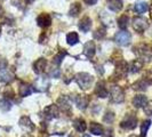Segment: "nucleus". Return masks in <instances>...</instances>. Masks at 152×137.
<instances>
[{"label":"nucleus","mask_w":152,"mask_h":137,"mask_svg":"<svg viewBox=\"0 0 152 137\" xmlns=\"http://www.w3.org/2000/svg\"><path fill=\"white\" fill-rule=\"evenodd\" d=\"M26 1H28V2H33L34 0H26Z\"/></svg>","instance_id":"38"},{"label":"nucleus","mask_w":152,"mask_h":137,"mask_svg":"<svg viewBox=\"0 0 152 137\" xmlns=\"http://www.w3.org/2000/svg\"><path fill=\"white\" fill-rule=\"evenodd\" d=\"M65 52H61L60 54H57L55 57H54V60H53V63L54 64H56V65H60L62 63V60L64 58V56H65Z\"/></svg>","instance_id":"28"},{"label":"nucleus","mask_w":152,"mask_h":137,"mask_svg":"<svg viewBox=\"0 0 152 137\" xmlns=\"http://www.w3.org/2000/svg\"><path fill=\"white\" fill-rule=\"evenodd\" d=\"M115 41L120 46H127L130 42V34L127 31H120L115 34Z\"/></svg>","instance_id":"3"},{"label":"nucleus","mask_w":152,"mask_h":137,"mask_svg":"<svg viewBox=\"0 0 152 137\" xmlns=\"http://www.w3.org/2000/svg\"><path fill=\"white\" fill-rule=\"evenodd\" d=\"M76 81L81 89H85V90H86V89H88L91 86L93 81H94V78H93V76H91V74L83 72V73H78L76 76Z\"/></svg>","instance_id":"1"},{"label":"nucleus","mask_w":152,"mask_h":137,"mask_svg":"<svg viewBox=\"0 0 152 137\" xmlns=\"http://www.w3.org/2000/svg\"><path fill=\"white\" fill-rule=\"evenodd\" d=\"M133 26H134V29H135L137 32L143 33V32L148 29V22H146V20L143 18V17H136V18H134V21H133Z\"/></svg>","instance_id":"4"},{"label":"nucleus","mask_w":152,"mask_h":137,"mask_svg":"<svg viewBox=\"0 0 152 137\" xmlns=\"http://www.w3.org/2000/svg\"><path fill=\"white\" fill-rule=\"evenodd\" d=\"M73 126H75V128H76L78 131H80V133H84L85 130H86V128H87L86 122H85V120L81 119V118L76 119V120L73 121Z\"/></svg>","instance_id":"19"},{"label":"nucleus","mask_w":152,"mask_h":137,"mask_svg":"<svg viewBox=\"0 0 152 137\" xmlns=\"http://www.w3.org/2000/svg\"><path fill=\"white\" fill-rule=\"evenodd\" d=\"M125 95H124V91L120 87H118V86H113L112 88H111V97H112V101H113L114 103H121L122 101H124V97Z\"/></svg>","instance_id":"5"},{"label":"nucleus","mask_w":152,"mask_h":137,"mask_svg":"<svg viewBox=\"0 0 152 137\" xmlns=\"http://www.w3.org/2000/svg\"><path fill=\"white\" fill-rule=\"evenodd\" d=\"M85 2H86V4H87V5H95V4H96V2H97V0H84Z\"/></svg>","instance_id":"35"},{"label":"nucleus","mask_w":152,"mask_h":137,"mask_svg":"<svg viewBox=\"0 0 152 137\" xmlns=\"http://www.w3.org/2000/svg\"><path fill=\"white\" fill-rule=\"evenodd\" d=\"M146 103H148V99L143 95H136L133 98V105L135 107H144Z\"/></svg>","instance_id":"13"},{"label":"nucleus","mask_w":152,"mask_h":137,"mask_svg":"<svg viewBox=\"0 0 152 137\" xmlns=\"http://www.w3.org/2000/svg\"><path fill=\"white\" fill-rule=\"evenodd\" d=\"M144 112L148 114V115H152V102H149L148 104H145Z\"/></svg>","instance_id":"31"},{"label":"nucleus","mask_w":152,"mask_h":137,"mask_svg":"<svg viewBox=\"0 0 152 137\" xmlns=\"http://www.w3.org/2000/svg\"><path fill=\"white\" fill-rule=\"evenodd\" d=\"M107 7L113 12H119L122 8V0H107Z\"/></svg>","instance_id":"16"},{"label":"nucleus","mask_w":152,"mask_h":137,"mask_svg":"<svg viewBox=\"0 0 152 137\" xmlns=\"http://www.w3.org/2000/svg\"><path fill=\"white\" fill-rule=\"evenodd\" d=\"M91 20L89 17H84L80 23H79V29L83 31V32H88L91 30Z\"/></svg>","instance_id":"14"},{"label":"nucleus","mask_w":152,"mask_h":137,"mask_svg":"<svg viewBox=\"0 0 152 137\" xmlns=\"http://www.w3.org/2000/svg\"><path fill=\"white\" fill-rule=\"evenodd\" d=\"M84 54L87 57H93L95 54V44L93 41H88L84 47Z\"/></svg>","instance_id":"15"},{"label":"nucleus","mask_w":152,"mask_h":137,"mask_svg":"<svg viewBox=\"0 0 152 137\" xmlns=\"http://www.w3.org/2000/svg\"><path fill=\"white\" fill-rule=\"evenodd\" d=\"M88 103H89V98L85 95H78L76 97V104L80 110H85L88 106Z\"/></svg>","instance_id":"10"},{"label":"nucleus","mask_w":152,"mask_h":137,"mask_svg":"<svg viewBox=\"0 0 152 137\" xmlns=\"http://www.w3.org/2000/svg\"><path fill=\"white\" fill-rule=\"evenodd\" d=\"M37 23L40 28H48L52 24V17L49 14L42 13L37 17Z\"/></svg>","instance_id":"7"},{"label":"nucleus","mask_w":152,"mask_h":137,"mask_svg":"<svg viewBox=\"0 0 152 137\" xmlns=\"http://www.w3.org/2000/svg\"><path fill=\"white\" fill-rule=\"evenodd\" d=\"M81 12V6H80V4H78V2H76V4H73L72 6H71V9H70V15L73 16V17H76V16H78V14Z\"/></svg>","instance_id":"25"},{"label":"nucleus","mask_w":152,"mask_h":137,"mask_svg":"<svg viewBox=\"0 0 152 137\" xmlns=\"http://www.w3.org/2000/svg\"><path fill=\"white\" fill-rule=\"evenodd\" d=\"M150 126H151V121H150V120H145V121L142 123V126H141V136L145 137L148 130L150 128Z\"/></svg>","instance_id":"27"},{"label":"nucleus","mask_w":152,"mask_h":137,"mask_svg":"<svg viewBox=\"0 0 152 137\" xmlns=\"http://www.w3.org/2000/svg\"><path fill=\"white\" fill-rule=\"evenodd\" d=\"M113 119H114V115H113V113H111V112H110V113H107V115L104 117V121L105 122H107V121L112 122Z\"/></svg>","instance_id":"33"},{"label":"nucleus","mask_w":152,"mask_h":137,"mask_svg":"<svg viewBox=\"0 0 152 137\" xmlns=\"http://www.w3.org/2000/svg\"><path fill=\"white\" fill-rule=\"evenodd\" d=\"M129 137H137V136H135V135H130Z\"/></svg>","instance_id":"39"},{"label":"nucleus","mask_w":152,"mask_h":137,"mask_svg":"<svg viewBox=\"0 0 152 137\" xmlns=\"http://www.w3.org/2000/svg\"><path fill=\"white\" fill-rule=\"evenodd\" d=\"M146 82L144 80H141V81H137L136 84L134 85V89L136 90H145L146 89Z\"/></svg>","instance_id":"29"},{"label":"nucleus","mask_w":152,"mask_h":137,"mask_svg":"<svg viewBox=\"0 0 152 137\" xmlns=\"http://www.w3.org/2000/svg\"><path fill=\"white\" fill-rule=\"evenodd\" d=\"M89 130L94 135H102L103 134V127H102V125H99L97 122H91V126H89Z\"/></svg>","instance_id":"17"},{"label":"nucleus","mask_w":152,"mask_h":137,"mask_svg":"<svg viewBox=\"0 0 152 137\" xmlns=\"http://www.w3.org/2000/svg\"><path fill=\"white\" fill-rule=\"evenodd\" d=\"M0 109L4 111V112H7L12 109V103L8 101V99L4 98L0 101Z\"/></svg>","instance_id":"26"},{"label":"nucleus","mask_w":152,"mask_h":137,"mask_svg":"<svg viewBox=\"0 0 152 137\" xmlns=\"http://www.w3.org/2000/svg\"><path fill=\"white\" fill-rule=\"evenodd\" d=\"M128 23H129V18H128V16L122 15V16H120V17H119V20H118V26H119L121 30H125V29H127Z\"/></svg>","instance_id":"20"},{"label":"nucleus","mask_w":152,"mask_h":137,"mask_svg":"<svg viewBox=\"0 0 152 137\" xmlns=\"http://www.w3.org/2000/svg\"><path fill=\"white\" fill-rule=\"evenodd\" d=\"M20 126L22 127L23 129L28 130V131H32V130L34 129L33 123L31 122V120L28 117H22V118H21V120H20Z\"/></svg>","instance_id":"12"},{"label":"nucleus","mask_w":152,"mask_h":137,"mask_svg":"<svg viewBox=\"0 0 152 137\" xmlns=\"http://www.w3.org/2000/svg\"><path fill=\"white\" fill-rule=\"evenodd\" d=\"M95 94L99 96V97H101V98H105L107 96V88L104 87V85L102 84H97V86H96V89H95Z\"/></svg>","instance_id":"18"},{"label":"nucleus","mask_w":152,"mask_h":137,"mask_svg":"<svg viewBox=\"0 0 152 137\" xmlns=\"http://www.w3.org/2000/svg\"><path fill=\"white\" fill-rule=\"evenodd\" d=\"M148 4L146 2H143V1H140L135 5V10H136L138 14H143L148 10Z\"/></svg>","instance_id":"23"},{"label":"nucleus","mask_w":152,"mask_h":137,"mask_svg":"<svg viewBox=\"0 0 152 137\" xmlns=\"http://www.w3.org/2000/svg\"><path fill=\"white\" fill-rule=\"evenodd\" d=\"M150 16H151V20H152V5L150 6Z\"/></svg>","instance_id":"37"},{"label":"nucleus","mask_w":152,"mask_h":137,"mask_svg":"<svg viewBox=\"0 0 152 137\" xmlns=\"http://www.w3.org/2000/svg\"><path fill=\"white\" fill-rule=\"evenodd\" d=\"M83 137H91V136H88V135H84Z\"/></svg>","instance_id":"40"},{"label":"nucleus","mask_w":152,"mask_h":137,"mask_svg":"<svg viewBox=\"0 0 152 137\" xmlns=\"http://www.w3.org/2000/svg\"><path fill=\"white\" fill-rule=\"evenodd\" d=\"M0 34H1V29H0Z\"/></svg>","instance_id":"41"},{"label":"nucleus","mask_w":152,"mask_h":137,"mask_svg":"<svg viewBox=\"0 0 152 137\" xmlns=\"http://www.w3.org/2000/svg\"><path fill=\"white\" fill-rule=\"evenodd\" d=\"M14 80V73L7 68L0 71V81L2 82H10Z\"/></svg>","instance_id":"9"},{"label":"nucleus","mask_w":152,"mask_h":137,"mask_svg":"<svg viewBox=\"0 0 152 137\" xmlns=\"http://www.w3.org/2000/svg\"><path fill=\"white\" fill-rule=\"evenodd\" d=\"M2 13H4V9H2L1 5H0V15H2Z\"/></svg>","instance_id":"36"},{"label":"nucleus","mask_w":152,"mask_h":137,"mask_svg":"<svg viewBox=\"0 0 152 137\" xmlns=\"http://www.w3.org/2000/svg\"><path fill=\"white\" fill-rule=\"evenodd\" d=\"M142 66H143V63L140 61V60H136V61H134L130 64V71L133 73H136V72H138L142 68Z\"/></svg>","instance_id":"24"},{"label":"nucleus","mask_w":152,"mask_h":137,"mask_svg":"<svg viewBox=\"0 0 152 137\" xmlns=\"http://www.w3.org/2000/svg\"><path fill=\"white\" fill-rule=\"evenodd\" d=\"M144 81H146V84L152 85V71L146 72L144 76Z\"/></svg>","instance_id":"32"},{"label":"nucleus","mask_w":152,"mask_h":137,"mask_svg":"<svg viewBox=\"0 0 152 137\" xmlns=\"http://www.w3.org/2000/svg\"><path fill=\"white\" fill-rule=\"evenodd\" d=\"M46 64H47V62H46L45 58H39L38 61H36L34 65H33V70H34V72H36V73H38V74L42 73L46 68Z\"/></svg>","instance_id":"11"},{"label":"nucleus","mask_w":152,"mask_h":137,"mask_svg":"<svg viewBox=\"0 0 152 137\" xmlns=\"http://www.w3.org/2000/svg\"><path fill=\"white\" fill-rule=\"evenodd\" d=\"M137 125V118L134 114H127L121 121L120 126L124 129H134Z\"/></svg>","instance_id":"2"},{"label":"nucleus","mask_w":152,"mask_h":137,"mask_svg":"<svg viewBox=\"0 0 152 137\" xmlns=\"http://www.w3.org/2000/svg\"><path fill=\"white\" fill-rule=\"evenodd\" d=\"M58 104H60V106L63 111H70V102H69L68 97H65V96H63L61 98L58 99Z\"/></svg>","instance_id":"22"},{"label":"nucleus","mask_w":152,"mask_h":137,"mask_svg":"<svg viewBox=\"0 0 152 137\" xmlns=\"http://www.w3.org/2000/svg\"><path fill=\"white\" fill-rule=\"evenodd\" d=\"M58 115H60V111L56 105H49V106L45 107V110H44V117L48 120H50L53 118H57Z\"/></svg>","instance_id":"6"},{"label":"nucleus","mask_w":152,"mask_h":137,"mask_svg":"<svg viewBox=\"0 0 152 137\" xmlns=\"http://www.w3.org/2000/svg\"><path fill=\"white\" fill-rule=\"evenodd\" d=\"M34 88L30 86V85H26V84H22L20 86V89H18V93H20V96L21 97H26L31 95L32 93H34Z\"/></svg>","instance_id":"8"},{"label":"nucleus","mask_w":152,"mask_h":137,"mask_svg":"<svg viewBox=\"0 0 152 137\" xmlns=\"http://www.w3.org/2000/svg\"><path fill=\"white\" fill-rule=\"evenodd\" d=\"M66 41H68V44L70 46H75L76 44H78L79 37H78V34H77L76 32H71V33H69L68 36H66Z\"/></svg>","instance_id":"21"},{"label":"nucleus","mask_w":152,"mask_h":137,"mask_svg":"<svg viewBox=\"0 0 152 137\" xmlns=\"http://www.w3.org/2000/svg\"><path fill=\"white\" fill-rule=\"evenodd\" d=\"M5 68H7V62L5 60H0V71L5 70Z\"/></svg>","instance_id":"34"},{"label":"nucleus","mask_w":152,"mask_h":137,"mask_svg":"<svg viewBox=\"0 0 152 137\" xmlns=\"http://www.w3.org/2000/svg\"><path fill=\"white\" fill-rule=\"evenodd\" d=\"M12 2H13V5H14V6L18 7L20 9H23L24 6H25L24 0H12Z\"/></svg>","instance_id":"30"}]
</instances>
